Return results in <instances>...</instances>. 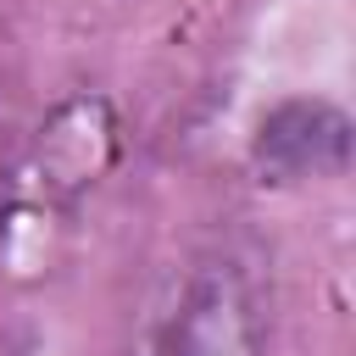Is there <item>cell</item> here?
<instances>
[{"label":"cell","mask_w":356,"mask_h":356,"mask_svg":"<svg viewBox=\"0 0 356 356\" xmlns=\"http://www.w3.org/2000/svg\"><path fill=\"white\" fill-rule=\"evenodd\" d=\"M256 156L267 172H278L284 184L295 178H323V172H345L350 156V122L339 106L328 100H284L261 134H256Z\"/></svg>","instance_id":"obj_2"},{"label":"cell","mask_w":356,"mask_h":356,"mask_svg":"<svg viewBox=\"0 0 356 356\" xmlns=\"http://www.w3.org/2000/svg\"><path fill=\"white\" fill-rule=\"evenodd\" d=\"M139 356H267V300L245 261L206 256L184 273Z\"/></svg>","instance_id":"obj_1"}]
</instances>
